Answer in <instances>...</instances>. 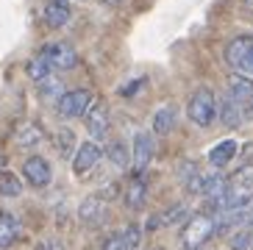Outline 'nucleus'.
Masks as SVG:
<instances>
[{
    "label": "nucleus",
    "instance_id": "39448f33",
    "mask_svg": "<svg viewBox=\"0 0 253 250\" xmlns=\"http://www.w3.org/2000/svg\"><path fill=\"white\" fill-rule=\"evenodd\" d=\"M92 106V95L89 89H67L64 95L56 100V111H59L64 120H78L84 117Z\"/></svg>",
    "mask_w": 253,
    "mask_h": 250
},
{
    "label": "nucleus",
    "instance_id": "4be33fe9",
    "mask_svg": "<svg viewBox=\"0 0 253 250\" xmlns=\"http://www.w3.org/2000/svg\"><path fill=\"white\" fill-rule=\"evenodd\" d=\"M186 214H189V208H186L184 203H178V206H170L167 211L156 214V217H150L148 228L156 231V228H162V225H175V222H181V220L186 222Z\"/></svg>",
    "mask_w": 253,
    "mask_h": 250
},
{
    "label": "nucleus",
    "instance_id": "cd10ccee",
    "mask_svg": "<svg viewBox=\"0 0 253 250\" xmlns=\"http://www.w3.org/2000/svg\"><path fill=\"white\" fill-rule=\"evenodd\" d=\"M37 86H39V95L42 97H56V100H59V97L64 95V92H61L64 83H61V78H56V75H50V78H45V81H39Z\"/></svg>",
    "mask_w": 253,
    "mask_h": 250
},
{
    "label": "nucleus",
    "instance_id": "2eb2a0df",
    "mask_svg": "<svg viewBox=\"0 0 253 250\" xmlns=\"http://www.w3.org/2000/svg\"><path fill=\"white\" fill-rule=\"evenodd\" d=\"M239 153V145L234 139H220L211 150H209V164L214 169H225Z\"/></svg>",
    "mask_w": 253,
    "mask_h": 250
},
{
    "label": "nucleus",
    "instance_id": "9b49d317",
    "mask_svg": "<svg viewBox=\"0 0 253 250\" xmlns=\"http://www.w3.org/2000/svg\"><path fill=\"white\" fill-rule=\"evenodd\" d=\"M84 125H86V131H89L92 139H106L109 136V128H112V117H109V109L106 103H92L89 111L84 114Z\"/></svg>",
    "mask_w": 253,
    "mask_h": 250
},
{
    "label": "nucleus",
    "instance_id": "7ed1b4c3",
    "mask_svg": "<svg viewBox=\"0 0 253 250\" xmlns=\"http://www.w3.org/2000/svg\"><path fill=\"white\" fill-rule=\"evenodd\" d=\"M186 117L198 128H209L217 120V97L209 86H198L186 100Z\"/></svg>",
    "mask_w": 253,
    "mask_h": 250
},
{
    "label": "nucleus",
    "instance_id": "a878e982",
    "mask_svg": "<svg viewBox=\"0 0 253 250\" xmlns=\"http://www.w3.org/2000/svg\"><path fill=\"white\" fill-rule=\"evenodd\" d=\"M109 159H112V164L117 169H126L128 164H131V150H128L123 142H112V147H109Z\"/></svg>",
    "mask_w": 253,
    "mask_h": 250
},
{
    "label": "nucleus",
    "instance_id": "1a4fd4ad",
    "mask_svg": "<svg viewBox=\"0 0 253 250\" xmlns=\"http://www.w3.org/2000/svg\"><path fill=\"white\" fill-rule=\"evenodd\" d=\"M139 242H142V228L136 222H131V225H126V228H120V231L106 236L100 250H136Z\"/></svg>",
    "mask_w": 253,
    "mask_h": 250
},
{
    "label": "nucleus",
    "instance_id": "393cba45",
    "mask_svg": "<svg viewBox=\"0 0 253 250\" xmlns=\"http://www.w3.org/2000/svg\"><path fill=\"white\" fill-rule=\"evenodd\" d=\"M231 250H253V228H237L228 239Z\"/></svg>",
    "mask_w": 253,
    "mask_h": 250
},
{
    "label": "nucleus",
    "instance_id": "a211bd4d",
    "mask_svg": "<svg viewBox=\"0 0 253 250\" xmlns=\"http://www.w3.org/2000/svg\"><path fill=\"white\" fill-rule=\"evenodd\" d=\"M20 220H17V214L11 211H0V250L11 248V245L20 239Z\"/></svg>",
    "mask_w": 253,
    "mask_h": 250
},
{
    "label": "nucleus",
    "instance_id": "423d86ee",
    "mask_svg": "<svg viewBox=\"0 0 253 250\" xmlns=\"http://www.w3.org/2000/svg\"><path fill=\"white\" fill-rule=\"evenodd\" d=\"M39 56L53 67V70H61V73H67V70H75L78 67V53L75 47H70L67 42H47Z\"/></svg>",
    "mask_w": 253,
    "mask_h": 250
},
{
    "label": "nucleus",
    "instance_id": "b1692460",
    "mask_svg": "<svg viewBox=\"0 0 253 250\" xmlns=\"http://www.w3.org/2000/svg\"><path fill=\"white\" fill-rule=\"evenodd\" d=\"M25 73H28L31 81H37V83H39V81H45V78H50V75H53V67L47 64L42 56H34V59L25 64Z\"/></svg>",
    "mask_w": 253,
    "mask_h": 250
},
{
    "label": "nucleus",
    "instance_id": "ddd939ff",
    "mask_svg": "<svg viewBox=\"0 0 253 250\" xmlns=\"http://www.w3.org/2000/svg\"><path fill=\"white\" fill-rule=\"evenodd\" d=\"M123 200H126V206L131 208V211H139V208L145 206V200H148V181H145V172H134V175L128 178Z\"/></svg>",
    "mask_w": 253,
    "mask_h": 250
},
{
    "label": "nucleus",
    "instance_id": "c756f323",
    "mask_svg": "<svg viewBox=\"0 0 253 250\" xmlns=\"http://www.w3.org/2000/svg\"><path fill=\"white\" fill-rule=\"evenodd\" d=\"M106 3H112V6H117V3H123V0H106Z\"/></svg>",
    "mask_w": 253,
    "mask_h": 250
},
{
    "label": "nucleus",
    "instance_id": "4468645a",
    "mask_svg": "<svg viewBox=\"0 0 253 250\" xmlns=\"http://www.w3.org/2000/svg\"><path fill=\"white\" fill-rule=\"evenodd\" d=\"M73 17V3L70 0H45V22L50 28H64Z\"/></svg>",
    "mask_w": 253,
    "mask_h": 250
},
{
    "label": "nucleus",
    "instance_id": "412c9836",
    "mask_svg": "<svg viewBox=\"0 0 253 250\" xmlns=\"http://www.w3.org/2000/svg\"><path fill=\"white\" fill-rule=\"evenodd\" d=\"M178 181L186 186V192H192V195H201L203 172L198 169V164H195V162H181V164H178Z\"/></svg>",
    "mask_w": 253,
    "mask_h": 250
},
{
    "label": "nucleus",
    "instance_id": "20e7f679",
    "mask_svg": "<svg viewBox=\"0 0 253 250\" xmlns=\"http://www.w3.org/2000/svg\"><path fill=\"white\" fill-rule=\"evenodd\" d=\"M225 61L237 75L253 78V37H234L225 44Z\"/></svg>",
    "mask_w": 253,
    "mask_h": 250
},
{
    "label": "nucleus",
    "instance_id": "7c9ffc66",
    "mask_svg": "<svg viewBox=\"0 0 253 250\" xmlns=\"http://www.w3.org/2000/svg\"><path fill=\"white\" fill-rule=\"evenodd\" d=\"M150 250H162V248H150Z\"/></svg>",
    "mask_w": 253,
    "mask_h": 250
},
{
    "label": "nucleus",
    "instance_id": "c85d7f7f",
    "mask_svg": "<svg viewBox=\"0 0 253 250\" xmlns=\"http://www.w3.org/2000/svg\"><path fill=\"white\" fill-rule=\"evenodd\" d=\"M242 117H245V120H253V100H248V103L242 106Z\"/></svg>",
    "mask_w": 253,
    "mask_h": 250
},
{
    "label": "nucleus",
    "instance_id": "aec40b11",
    "mask_svg": "<svg viewBox=\"0 0 253 250\" xmlns=\"http://www.w3.org/2000/svg\"><path fill=\"white\" fill-rule=\"evenodd\" d=\"M217 117H220V123H223L225 128H239V125L245 123V117H242V106L234 103L231 97H225L223 103H217Z\"/></svg>",
    "mask_w": 253,
    "mask_h": 250
},
{
    "label": "nucleus",
    "instance_id": "f3484780",
    "mask_svg": "<svg viewBox=\"0 0 253 250\" xmlns=\"http://www.w3.org/2000/svg\"><path fill=\"white\" fill-rule=\"evenodd\" d=\"M175 123H178V109L172 103H164L156 109V114H153V133H159V136H167V133L175 131Z\"/></svg>",
    "mask_w": 253,
    "mask_h": 250
},
{
    "label": "nucleus",
    "instance_id": "f03ea898",
    "mask_svg": "<svg viewBox=\"0 0 253 250\" xmlns=\"http://www.w3.org/2000/svg\"><path fill=\"white\" fill-rule=\"evenodd\" d=\"M248 200H253V164L239 167L234 175L228 178L225 186V198H223V211L245 206Z\"/></svg>",
    "mask_w": 253,
    "mask_h": 250
},
{
    "label": "nucleus",
    "instance_id": "6ab92c4d",
    "mask_svg": "<svg viewBox=\"0 0 253 250\" xmlns=\"http://www.w3.org/2000/svg\"><path fill=\"white\" fill-rule=\"evenodd\" d=\"M45 139V133H42V125L39 123H20L17 125V131H14V142L20 147H37L39 142Z\"/></svg>",
    "mask_w": 253,
    "mask_h": 250
},
{
    "label": "nucleus",
    "instance_id": "0eeeda50",
    "mask_svg": "<svg viewBox=\"0 0 253 250\" xmlns=\"http://www.w3.org/2000/svg\"><path fill=\"white\" fill-rule=\"evenodd\" d=\"M100 159H103V147L97 145L95 139L81 142V145L75 147V153H73V172L78 178H84L86 172H92V169L97 167Z\"/></svg>",
    "mask_w": 253,
    "mask_h": 250
},
{
    "label": "nucleus",
    "instance_id": "f8f14e48",
    "mask_svg": "<svg viewBox=\"0 0 253 250\" xmlns=\"http://www.w3.org/2000/svg\"><path fill=\"white\" fill-rule=\"evenodd\" d=\"M106 214H109V206H106V198L103 195H89V198L81 200V206H78V220L84 225H100L106 220Z\"/></svg>",
    "mask_w": 253,
    "mask_h": 250
},
{
    "label": "nucleus",
    "instance_id": "dca6fc26",
    "mask_svg": "<svg viewBox=\"0 0 253 250\" xmlns=\"http://www.w3.org/2000/svg\"><path fill=\"white\" fill-rule=\"evenodd\" d=\"M225 86H228V97L234 103L245 106L248 100H253V78H245V75L234 73V75H228Z\"/></svg>",
    "mask_w": 253,
    "mask_h": 250
},
{
    "label": "nucleus",
    "instance_id": "6e6552de",
    "mask_svg": "<svg viewBox=\"0 0 253 250\" xmlns=\"http://www.w3.org/2000/svg\"><path fill=\"white\" fill-rule=\"evenodd\" d=\"M153 153H156L153 133L136 131L134 133V145H131V164H134V172H145L148 164L153 162Z\"/></svg>",
    "mask_w": 253,
    "mask_h": 250
},
{
    "label": "nucleus",
    "instance_id": "5701e85b",
    "mask_svg": "<svg viewBox=\"0 0 253 250\" xmlns=\"http://www.w3.org/2000/svg\"><path fill=\"white\" fill-rule=\"evenodd\" d=\"M0 195L3 198H20L23 195V181L11 169H0Z\"/></svg>",
    "mask_w": 253,
    "mask_h": 250
},
{
    "label": "nucleus",
    "instance_id": "9d476101",
    "mask_svg": "<svg viewBox=\"0 0 253 250\" xmlns=\"http://www.w3.org/2000/svg\"><path fill=\"white\" fill-rule=\"evenodd\" d=\"M23 178L28 181L31 186H34V189H45V186L53 181L50 162H47V159H42V156H31V159H25Z\"/></svg>",
    "mask_w": 253,
    "mask_h": 250
},
{
    "label": "nucleus",
    "instance_id": "f257e3e1",
    "mask_svg": "<svg viewBox=\"0 0 253 250\" xmlns=\"http://www.w3.org/2000/svg\"><path fill=\"white\" fill-rule=\"evenodd\" d=\"M217 234V222L211 214H195L184 222L178 236V248L181 250H201L203 245Z\"/></svg>",
    "mask_w": 253,
    "mask_h": 250
},
{
    "label": "nucleus",
    "instance_id": "bb28decb",
    "mask_svg": "<svg viewBox=\"0 0 253 250\" xmlns=\"http://www.w3.org/2000/svg\"><path fill=\"white\" fill-rule=\"evenodd\" d=\"M56 150L61 156H73L75 153V133L70 128H59L56 131Z\"/></svg>",
    "mask_w": 253,
    "mask_h": 250
},
{
    "label": "nucleus",
    "instance_id": "2f4dec72",
    "mask_svg": "<svg viewBox=\"0 0 253 250\" xmlns=\"http://www.w3.org/2000/svg\"><path fill=\"white\" fill-rule=\"evenodd\" d=\"M84 3H86V0H84Z\"/></svg>",
    "mask_w": 253,
    "mask_h": 250
}]
</instances>
